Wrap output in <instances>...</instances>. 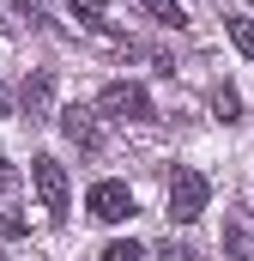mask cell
Listing matches in <instances>:
<instances>
[{"label":"cell","instance_id":"cell-9","mask_svg":"<svg viewBox=\"0 0 254 261\" xmlns=\"http://www.w3.org/2000/svg\"><path fill=\"white\" fill-rule=\"evenodd\" d=\"M230 43H236V49L254 61V18H230Z\"/></svg>","mask_w":254,"mask_h":261},{"label":"cell","instance_id":"cell-11","mask_svg":"<svg viewBox=\"0 0 254 261\" xmlns=\"http://www.w3.org/2000/svg\"><path fill=\"white\" fill-rule=\"evenodd\" d=\"M212 110H218V122H236V91L218 85V91H212Z\"/></svg>","mask_w":254,"mask_h":261},{"label":"cell","instance_id":"cell-14","mask_svg":"<svg viewBox=\"0 0 254 261\" xmlns=\"http://www.w3.org/2000/svg\"><path fill=\"white\" fill-rule=\"evenodd\" d=\"M18 18H24V12H18V6H6V0H0V31H12V24H18Z\"/></svg>","mask_w":254,"mask_h":261},{"label":"cell","instance_id":"cell-13","mask_svg":"<svg viewBox=\"0 0 254 261\" xmlns=\"http://www.w3.org/2000/svg\"><path fill=\"white\" fill-rule=\"evenodd\" d=\"M12 189H18V170H12V164H6V152H0V195H12Z\"/></svg>","mask_w":254,"mask_h":261},{"label":"cell","instance_id":"cell-7","mask_svg":"<svg viewBox=\"0 0 254 261\" xmlns=\"http://www.w3.org/2000/svg\"><path fill=\"white\" fill-rule=\"evenodd\" d=\"M224 255L230 261H254V231L242 219H224Z\"/></svg>","mask_w":254,"mask_h":261},{"label":"cell","instance_id":"cell-6","mask_svg":"<svg viewBox=\"0 0 254 261\" xmlns=\"http://www.w3.org/2000/svg\"><path fill=\"white\" fill-rule=\"evenodd\" d=\"M18 110H24V122H55V79L49 73H30L18 85Z\"/></svg>","mask_w":254,"mask_h":261},{"label":"cell","instance_id":"cell-15","mask_svg":"<svg viewBox=\"0 0 254 261\" xmlns=\"http://www.w3.org/2000/svg\"><path fill=\"white\" fill-rule=\"evenodd\" d=\"M0 116H12V97H6V85H0Z\"/></svg>","mask_w":254,"mask_h":261},{"label":"cell","instance_id":"cell-1","mask_svg":"<svg viewBox=\"0 0 254 261\" xmlns=\"http://www.w3.org/2000/svg\"><path fill=\"white\" fill-rule=\"evenodd\" d=\"M97 116H109V122H157V110H151V91H145V85H133V79L103 85V97H97Z\"/></svg>","mask_w":254,"mask_h":261},{"label":"cell","instance_id":"cell-5","mask_svg":"<svg viewBox=\"0 0 254 261\" xmlns=\"http://www.w3.org/2000/svg\"><path fill=\"white\" fill-rule=\"evenodd\" d=\"M85 213H91L97 225H121L127 213H133V189H127V182H97V189L85 195Z\"/></svg>","mask_w":254,"mask_h":261},{"label":"cell","instance_id":"cell-2","mask_svg":"<svg viewBox=\"0 0 254 261\" xmlns=\"http://www.w3.org/2000/svg\"><path fill=\"white\" fill-rule=\"evenodd\" d=\"M206 195H212V182L200 170H188V164H176V176H170V219L176 225H194L206 213Z\"/></svg>","mask_w":254,"mask_h":261},{"label":"cell","instance_id":"cell-16","mask_svg":"<svg viewBox=\"0 0 254 261\" xmlns=\"http://www.w3.org/2000/svg\"><path fill=\"white\" fill-rule=\"evenodd\" d=\"M242 6H248V12H254V0H242Z\"/></svg>","mask_w":254,"mask_h":261},{"label":"cell","instance_id":"cell-3","mask_svg":"<svg viewBox=\"0 0 254 261\" xmlns=\"http://www.w3.org/2000/svg\"><path fill=\"white\" fill-rule=\"evenodd\" d=\"M30 182H37V195H43V213H49V219H67V170H61V158L37 152V158H30Z\"/></svg>","mask_w":254,"mask_h":261},{"label":"cell","instance_id":"cell-8","mask_svg":"<svg viewBox=\"0 0 254 261\" xmlns=\"http://www.w3.org/2000/svg\"><path fill=\"white\" fill-rule=\"evenodd\" d=\"M133 6H139V12H151L157 24H176V31L188 24V6H182V0H133Z\"/></svg>","mask_w":254,"mask_h":261},{"label":"cell","instance_id":"cell-12","mask_svg":"<svg viewBox=\"0 0 254 261\" xmlns=\"http://www.w3.org/2000/svg\"><path fill=\"white\" fill-rule=\"evenodd\" d=\"M67 6H73L85 24H103V0H67Z\"/></svg>","mask_w":254,"mask_h":261},{"label":"cell","instance_id":"cell-4","mask_svg":"<svg viewBox=\"0 0 254 261\" xmlns=\"http://www.w3.org/2000/svg\"><path fill=\"white\" fill-rule=\"evenodd\" d=\"M55 122H61V134L79 146V152H103V122H97V110H85V103H67V110H55Z\"/></svg>","mask_w":254,"mask_h":261},{"label":"cell","instance_id":"cell-10","mask_svg":"<svg viewBox=\"0 0 254 261\" xmlns=\"http://www.w3.org/2000/svg\"><path fill=\"white\" fill-rule=\"evenodd\" d=\"M103 261H145V243L121 237V243H109V249H103Z\"/></svg>","mask_w":254,"mask_h":261}]
</instances>
